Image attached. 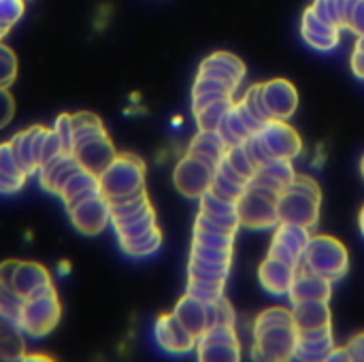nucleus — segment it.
<instances>
[{
	"instance_id": "473e14b6",
	"label": "nucleus",
	"mask_w": 364,
	"mask_h": 362,
	"mask_svg": "<svg viewBox=\"0 0 364 362\" xmlns=\"http://www.w3.org/2000/svg\"><path fill=\"white\" fill-rule=\"evenodd\" d=\"M226 160H228L230 166H232L239 175H243L247 181L254 179V175H256V171H258V164L252 160V156L247 154V149H245L243 143H241V145H235V147H228Z\"/></svg>"
},
{
	"instance_id": "7ed1b4c3",
	"label": "nucleus",
	"mask_w": 364,
	"mask_h": 362,
	"mask_svg": "<svg viewBox=\"0 0 364 362\" xmlns=\"http://www.w3.org/2000/svg\"><path fill=\"white\" fill-rule=\"evenodd\" d=\"M303 265L335 284L348 273L350 254L348 247L337 237L311 235V241L303 254Z\"/></svg>"
},
{
	"instance_id": "b1692460",
	"label": "nucleus",
	"mask_w": 364,
	"mask_h": 362,
	"mask_svg": "<svg viewBox=\"0 0 364 362\" xmlns=\"http://www.w3.org/2000/svg\"><path fill=\"white\" fill-rule=\"evenodd\" d=\"M96 194H102V192H100V181H98V177H96L94 173H90V171H85V169H79V171L66 181V186L62 188L60 198H62V203H64L66 209H68V207H73V205H77V203H81V201H85V198H92V196H96Z\"/></svg>"
},
{
	"instance_id": "9d476101",
	"label": "nucleus",
	"mask_w": 364,
	"mask_h": 362,
	"mask_svg": "<svg viewBox=\"0 0 364 362\" xmlns=\"http://www.w3.org/2000/svg\"><path fill=\"white\" fill-rule=\"evenodd\" d=\"M70 224L85 237H94L102 233L111 222V205L102 194H96L92 198H85L73 207L66 209Z\"/></svg>"
},
{
	"instance_id": "dca6fc26",
	"label": "nucleus",
	"mask_w": 364,
	"mask_h": 362,
	"mask_svg": "<svg viewBox=\"0 0 364 362\" xmlns=\"http://www.w3.org/2000/svg\"><path fill=\"white\" fill-rule=\"evenodd\" d=\"M296 271H299V267H292V265H286L282 260L267 256V260L258 269V280L269 294L288 297L292 290V284L296 280Z\"/></svg>"
},
{
	"instance_id": "c03bdc74",
	"label": "nucleus",
	"mask_w": 364,
	"mask_h": 362,
	"mask_svg": "<svg viewBox=\"0 0 364 362\" xmlns=\"http://www.w3.org/2000/svg\"><path fill=\"white\" fill-rule=\"evenodd\" d=\"M237 233H211V230H196L194 228V241L211 247H235Z\"/></svg>"
},
{
	"instance_id": "0e129e2a",
	"label": "nucleus",
	"mask_w": 364,
	"mask_h": 362,
	"mask_svg": "<svg viewBox=\"0 0 364 362\" xmlns=\"http://www.w3.org/2000/svg\"><path fill=\"white\" fill-rule=\"evenodd\" d=\"M360 230H363V235H364V207H363V211H360Z\"/></svg>"
},
{
	"instance_id": "9b49d317",
	"label": "nucleus",
	"mask_w": 364,
	"mask_h": 362,
	"mask_svg": "<svg viewBox=\"0 0 364 362\" xmlns=\"http://www.w3.org/2000/svg\"><path fill=\"white\" fill-rule=\"evenodd\" d=\"M156 341L168 354H188L196 350L198 339L177 320L175 314H164L156 322Z\"/></svg>"
},
{
	"instance_id": "09e8293b",
	"label": "nucleus",
	"mask_w": 364,
	"mask_h": 362,
	"mask_svg": "<svg viewBox=\"0 0 364 362\" xmlns=\"http://www.w3.org/2000/svg\"><path fill=\"white\" fill-rule=\"evenodd\" d=\"M53 130H55V132H58V137H60V143H62L64 154H73L75 139H73V119H70V115L62 113V115L55 119Z\"/></svg>"
},
{
	"instance_id": "c85d7f7f",
	"label": "nucleus",
	"mask_w": 364,
	"mask_h": 362,
	"mask_svg": "<svg viewBox=\"0 0 364 362\" xmlns=\"http://www.w3.org/2000/svg\"><path fill=\"white\" fill-rule=\"evenodd\" d=\"M218 134L222 137V141L226 143V147H235V145H241V143H245L247 139H250V128L243 124V119L239 117V113H237V109L232 107L228 113H226V117L220 122V126H218Z\"/></svg>"
},
{
	"instance_id": "4d7b16f0",
	"label": "nucleus",
	"mask_w": 364,
	"mask_h": 362,
	"mask_svg": "<svg viewBox=\"0 0 364 362\" xmlns=\"http://www.w3.org/2000/svg\"><path fill=\"white\" fill-rule=\"evenodd\" d=\"M352 32H356L358 36L364 34V0L356 2V9L352 13V19H350V26H348Z\"/></svg>"
},
{
	"instance_id": "423d86ee",
	"label": "nucleus",
	"mask_w": 364,
	"mask_h": 362,
	"mask_svg": "<svg viewBox=\"0 0 364 362\" xmlns=\"http://www.w3.org/2000/svg\"><path fill=\"white\" fill-rule=\"evenodd\" d=\"M320 207H322V194H314L296 186H290L279 194L277 201L279 222L316 228L320 220Z\"/></svg>"
},
{
	"instance_id": "5fc2aeb1",
	"label": "nucleus",
	"mask_w": 364,
	"mask_h": 362,
	"mask_svg": "<svg viewBox=\"0 0 364 362\" xmlns=\"http://www.w3.org/2000/svg\"><path fill=\"white\" fill-rule=\"evenodd\" d=\"M26 183V177H17V175H9L0 171V194L11 196L15 192H19Z\"/></svg>"
},
{
	"instance_id": "a19ab883",
	"label": "nucleus",
	"mask_w": 364,
	"mask_h": 362,
	"mask_svg": "<svg viewBox=\"0 0 364 362\" xmlns=\"http://www.w3.org/2000/svg\"><path fill=\"white\" fill-rule=\"evenodd\" d=\"M17 79V58L11 47L0 43V87H9Z\"/></svg>"
},
{
	"instance_id": "4c0bfd02",
	"label": "nucleus",
	"mask_w": 364,
	"mask_h": 362,
	"mask_svg": "<svg viewBox=\"0 0 364 362\" xmlns=\"http://www.w3.org/2000/svg\"><path fill=\"white\" fill-rule=\"evenodd\" d=\"M245 183H237V181H230V179H226L224 175H220L218 171H215V177H213V183H211V192L215 194V196H220V198H224V201H228V203H237L239 198H241V194L245 192Z\"/></svg>"
},
{
	"instance_id": "39448f33",
	"label": "nucleus",
	"mask_w": 364,
	"mask_h": 362,
	"mask_svg": "<svg viewBox=\"0 0 364 362\" xmlns=\"http://www.w3.org/2000/svg\"><path fill=\"white\" fill-rule=\"evenodd\" d=\"M60 316H62V305L58 292L28 297L19 314V326L26 335L38 339L49 335L58 326Z\"/></svg>"
},
{
	"instance_id": "6e6d98bb",
	"label": "nucleus",
	"mask_w": 364,
	"mask_h": 362,
	"mask_svg": "<svg viewBox=\"0 0 364 362\" xmlns=\"http://www.w3.org/2000/svg\"><path fill=\"white\" fill-rule=\"evenodd\" d=\"M346 350H348V354H350V361L364 362V333L354 335V337L348 341Z\"/></svg>"
},
{
	"instance_id": "603ef678",
	"label": "nucleus",
	"mask_w": 364,
	"mask_h": 362,
	"mask_svg": "<svg viewBox=\"0 0 364 362\" xmlns=\"http://www.w3.org/2000/svg\"><path fill=\"white\" fill-rule=\"evenodd\" d=\"M303 41L318 49V51H331L339 45V34H311V32H301Z\"/></svg>"
},
{
	"instance_id": "f03ea898",
	"label": "nucleus",
	"mask_w": 364,
	"mask_h": 362,
	"mask_svg": "<svg viewBox=\"0 0 364 362\" xmlns=\"http://www.w3.org/2000/svg\"><path fill=\"white\" fill-rule=\"evenodd\" d=\"M277 201L279 194L250 181L241 198L237 201V213L241 228L247 230H273L279 224V213H277Z\"/></svg>"
},
{
	"instance_id": "bb28decb",
	"label": "nucleus",
	"mask_w": 364,
	"mask_h": 362,
	"mask_svg": "<svg viewBox=\"0 0 364 362\" xmlns=\"http://www.w3.org/2000/svg\"><path fill=\"white\" fill-rule=\"evenodd\" d=\"M235 96H222V98H215L211 100L209 105L200 107L196 113H194V119H196V126L198 130H218L220 122L226 117V113L235 107Z\"/></svg>"
},
{
	"instance_id": "0eeeda50",
	"label": "nucleus",
	"mask_w": 364,
	"mask_h": 362,
	"mask_svg": "<svg viewBox=\"0 0 364 362\" xmlns=\"http://www.w3.org/2000/svg\"><path fill=\"white\" fill-rule=\"evenodd\" d=\"M215 166L190 154H186L173 171V183L177 192L186 198H200L211 188Z\"/></svg>"
},
{
	"instance_id": "3c124183",
	"label": "nucleus",
	"mask_w": 364,
	"mask_h": 362,
	"mask_svg": "<svg viewBox=\"0 0 364 362\" xmlns=\"http://www.w3.org/2000/svg\"><path fill=\"white\" fill-rule=\"evenodd\" d=\"M62 154H64V149H62L60 137H58V132H55L53 128H49V130H47V137H45V143H43L41 164H38V166L47 164L49 160H53V158H58V156H62Z\"/></svg>"
},
{
	"instance_id": "bf43d9fd",
	"label": "nucleus",
	"mask_w": 364,
	"mask_h": 362,
	"mask_svg": "<svg viewBox=\"0 0 364 362\" xmlns=\"http://www.w3.org/2000/svg\"><path fill=\"white\" fill-rule=\"evenodd\" d=\"M350 64H352V73H354L358 79H364V51H360V49H354Z\"/></svg>"
},
{
	"instance_id": "c756f323",
	"label": "nucleus",
	"mask_w": 364,
	"mask_h": 362,
	"mask_svg": "<svg viewBox=\"0 0 364 362\" xmlns=\"http://www.w3.org/2000/svg\"><path fill=\"white\" fill-rule=\"evenodd\" d=\"M273 237L279 239L282 243H286L288 247H292L294 252H299L303 256L307 245H309V241H311V228H305V226H299V224L279 222Z\"/></svg>"
},
{
	"instance_id": "a878e982",
	"label": "nucleus",
	"mask_w": 364,
	"mask_h": 362,
	"mask_svg": "<svg viewBox=\"0 0 364 362\" xmlns=\"http://www.w3.org/2000/svg\"><path fill=\"white\" fill-rule=\"evenodd\" d=\"M21 326L0 314V361L26 358V339Z\"/></svg>"
},
{
	"instance_id": "de8ad7c7",
	"label": "nucleus",
	"mask_w": 364,
	"mask_h": 362,
	"mask_svg": "<svg viewBox=\"0 0 364 362\" xmlns=\"http://www.w3.org/2000/svg\"><path fill=\"white\" fill-rule=\"evenodd\" d=\"M269 256L275 258V260H282V262H286V265H292V267H301V262H303V256H301L299 252H294L292 247H288L286 243H282V241L275 239V237H273V241H271Z\"/></svg>"
},
{
	"instance_id": "cd10ccee",
	"label": "nucleus",
	"mask_w": 364,
	"mask_h": 362,
	"mask_svg": "<svg viewBox=\"0 0 364 362\" xmlns=\"http://www.w3.org/2000/svg\"><path fill=\"white\" fill-rule=\"evenodd\" d=\"M162 245V233L158 226H154L151 230L132 237V239H119V247L124 250V254L132 256V258H147L151 254H156Z\"/></svg>"
},
{
	"instance_id": "7c9ffc66",
	"label": "nucleus",
	"mask_w": 364,
	"mask_h": 362,
	"mask_svg": "<svg viewBox=\"0 0 364 362\" xmlns=\"http://www.w3.org/2000/svg\"><path fill=\"white\" fill-rule=\"evenodd\" d=\"M230 273V265L226 262H211L198 256L190 254V265H188V277H196V280H218V282H226Z\"/></svg>"
},
{
	"instance_id": "e433bc0d",
	"label": "nucleus",
	"mask_w": 364,
	"mask_h": 362,
	"mask_svg": "<svg viewBox=\"0 0 364 362\" xmlns=\"http://www.w3.org/2000/svg\"><path fill=\"white\" fill-rule=\"evenodd\" d=\"M26 11L23 0H0V41L21 19Z\"/></svg>"
},
{
	"instance_id": "f257e3e1",
	"label": "nucleus",
	"mask_w": 364,
	"mask_h": 362,
	"mask_svg": "<svg viewBox=\"0 0 364 362\" xmlns=\"http://www.w3.org/2000/svg\"><path fill=\"white\" fill-rule=\"evenodd\" d=\"M98 181L100 192L109 203L132 198L145 192V164L134 154H117Z\"/></svg>"
},
{
	"instance_id": "393cba45",
	"label": "nucleus",
	"mask_w": 364,
	"mask_h": 362,
	"mask_svg": "<svg viewBox=\"0 0 364 362\" xmlns=\"http://www.w3.org/2000/svg\"><path fill=\"white\" fill-rule=\"evenodd\" d=\"M226 151H228V147L222 141V137L218 134V130H198L196 137L192 139L190 147H188L190 156L205 160L213 166L220 164V160L226 156Z\"/></svg>"
},
{
	"instance_id": "f8f14e48",
	"label": "nucleus",
	"mask_w": 364,
	"mask_h": 362,
	"mask_svg": "<svg viewBox=\"0 0 364 362\" xmlns=\"http://www.w3.org/2000/svg\"><path fill=\"white\" fill-rule=\"evenodd\" d=\"M262 98L271 119L288 122L299 107V92L288 79H271L262 83Z\"/></svg>"
},
{
	"instance_id": "f3484780",
	"label": "nucleus",
	"mask_w": 364,
	"mask_h": 362,
	"mask_svg": "<svg viewBox=\"0 0 364 362\" xmlns=\"http://www.w3.org/2000/svg\"><path fill=\"white\" fill-rule=\"evenodd\" d=\"M173 314L177 316V320H179L196 339H200V337L211 329L209 303H205V301H200V299H196V297H192V294H188V292L177 301Z\"/></svg>"
},
{
	"instance_id": "6e6552de",
	"label": "nucleus",
	"mask_w": 364,
	"mask_h": 362,
	"mask_svg": "<svg viewBox=\"0 0 364 362\" xmlns=\"http://www.w3.org/2000/svg\"><path fill=\"white\" fill-rule=\"evenodd\" d=\"M198 361L203 362H239L241 341L235 326H211L196 344Z\"/></svg>"
},
{
	"instance_id": "8fccbe9b",
	"label": "nucleus",
	"mask_w": 364,
	"mask_h": 362,
	"mask_svg": "<svg viewBox=\"0 0 364 362\" xmlns=\"http://www.w3.org/2000/svg\"><path fill=\"white\" fill-rule=\"evenodd\" d=\"M213 312H215V326L218 324H222V326L237 324V312L226 297H220L218 301H213Z\"/></svg>"
},
{
	"instance_id": "2eb2a0df",
	"label": "nucleus",
	"mask_w": 364,
	"mask_h": 362,
	"mask_svg": "<svg viewBox=\"0 0 364 362\" xmlns=\"http://www.w3.org/2000/svg\"><path fill=\"white\" fill-rule=\"evenodd\" d=\"M290 301L299 303V301H331L333 297V282L314 273L311 269H307L303 262L296 271V280L292 284L290 290Z\"/></svg>"
},
{
	"instance_id": "f704fd0d",
	"label": "nucleus",
	"mask_w": 364,
	"mask_h": 362,
	"mask_svg": "<svg viewBox=\"0 0 364 362\" xmlns=\"http://www.w3.org/2000/svg\"><path fill=\"white\" fill-rule=\"evenodd\" d=\"M70 119H73V139L75 141H81L85 137L105 132V126H102L100 117L94 115V113H75V115H70Z\"/></svg>"
},
{
	"instance_id": "a211bd4d",
	"label": "nucleus",
	"mask_w": 364,
	"mask_h": 362,
	"mask_svg": "<svg viewBox=\"0 0 364 362\" xmlns=\"http://www.w3.org/2000/svg\"><path fill=\"white\" fill-rule=\"evenodd\" d=\"M198 75H207V77H218L224 79L232 85H241L243 77H245V62L230 53V51H215L209 58L203 60Z\"/></svg>"
},
{
	"instance_id": "ddd939ff",
	"label": "nucleus",
	"mask_w": 364,
	"mask_h": 362,
	"mask_svg": "<svg viewBox=\"0 0 364 362\" xmlns=\"http://www.w3.org/2000/svg\"><path fill=\"white\" fill-rule=\"evenodd\" d=\"M273 158H288L294 160L301 151H303V139L301 134L284 119H271L269 124H264V128L260 130Z\"/></svg>"
},
{
	"instance_id": "20e7f679",
	"label": "nucleus",
	"mask_w": 364,
	"mask_h": 362,
	"mask_svg": "<svg viewBox=\"0 0 364 362\" xmlns=\"http://www.w3.org/2000/svg\"><path fill=\"white\" fill-rule=\"evenodd\" d=\"M296 346H299V329L294 322L254 329V358L258 361H294Z\"/></svg>"
},
{
	"instance_id": "37998d69",
	"label": "nucleus",
	"mask_w": 364,
	"mask_h": 362,
	"mask_svg": "<svg viewBox=\"0 0 364 362\" xmlns=\"http://www.w3.org/2000/svg\"><path fill=\"white\" fill-rule=\"evenodd\" d=\"M301 32H311V34H341V28L331 26L326 21H322L311 6L303 13V21H301Z\"/></svg>"
},
{
	"instance_id": "79ce46f5",
	"label": "nucleus",
	"mask_w": 364,
	"mask_h": 362,
	"mask_svg": "<svg viewBox=\"0 0 364 362\" xmlns=\"http://www.w3.org/2000/svg\"><path fill=\"white\" fill-rule=\"evenodd\" d=\"M243 145H245L247 154L252 156V160H254L258 166H262V164H267L269 160H273V154H271V149H269V145H267V141H264V137H262L260 130L254 132V134H250V139H247Z\"/></svg>"
},
{
	"instance_id": "4468645a",
	"label": "nucleus",
	"mask_w": 364,
	"mask_h": 362,
	"mask_svg": "<svg viewBox=\"0 0 364 362\" xmlns=\"http://www.w3.org/2000/svg\"><path fill=\"white\" fill-rule=\"evenodd\" d=\"M333 350H335L333 324L322 326V329H314V331H303V333H299V346H296V352H294V361H328Z\"/></svg>"
},
{
	"instance_id": "58836bf2",
	"label": "nucleus",
	"mask_w": 364,
	"mask_h": 362,
	"mask_svg": "<svg viewBox=\"0 0 364 362\" xmlns=\"http://www.w3.org/2000/svg\"><path fill=\"white\" fill-rule=\"evenodd\" d=\"M156 226V211L151 209L147 215L130 222V224H124V226H115V233H117V239H132V237H139L147 230H151Z\"/></svg>"
},
{
	"instance_id": "c9c22d12",
	"label": "nucleus",
	"mask_w": 364,
	"mask_h": 362,
	"mask_svg": "<svg viewBox=\"0 0 364 362\" xmlns=\"http://www.w3.org/2000/svg\"><path fill=\"white\" fill-rule=\"evenodd\" d=\"M23 297L17 294L11 286L6 284H0V314L15 320L19 324V314H21V307H23Z\"/></svg>"
},
{
	"instance_id": "680f3d73",
	"label": "nucleus",
	"mask_w": 364,
	"mask_h": 362,
	"mask_svg": "<svg viewBox=\"0 0 364 362\" xmlns=\"http://www.w3.org/2000/svg\"><path fill=\"white\" fill-rule=\"evenodd\" d=\"M328 361L331 362H350V354H348V350L346 348H335L333 352H331V356H328Z\"/></svg>"
},
{
	"instance_id": "ea45409f",
	"label": "nucleus",
	"mask_w": 364,
	"mask_h": 362,
	"mask_svg": "<svg viewBox=\"0 0 364 362\" xmlns=\"http://www.w3.org/2000/svg\"><path fill=\"white\" fill-rule=\"evenodd\" d=\"M232 254H235V247H211V245H203V243L192 241V256H198V258H205L211 262L232 265Z\"/></svg>"
},
{
	"instance_id": "aec40b11",
	"label": "nucleus",
	"mask_w": 364,
	"mask_h": 362,
	"mask_svg": "<svg viewBox=\"0 0 364 362\" xmlns=\"http://www.w3.org/2000/svg\"><path fill=\"white\" fill-rule=\"evenodd\" d=\"M294 177H296V171L292 166V160H288V158H273L267 164L258 166V171H256L252 181L260 183V186H264V188H269V190H273L277 194H282L286 188L292 186Z\"/></svg>"
},
{
	"instance_id": "1a4fd4ad",
	"label": "nucleus",
	"mask_w": 364,
	"mask_h": 362,
	"mask_svg": "<svg viewBox=\"0 0 364 362\" xmlns=\"http://www.w3.org/2000/svg\"><path fill=\"white\" fill-rule=\"evenodd\" d=\"M73 156L81 164V169H85V171L94 173L96 177H100L109 169V164L117 158V149L113 147V143H111V139H109V134L105 130V132L85 137L81 141H75Z\"/></svg>"
},
{
	"instance_id": "4be33fe9",
	"label": "nucleus",
	"mask_w": 364,
	"mask_h": 362,
	"mask_svg": "<svg viewBox=\"0 0 364 362\" xmlns=\"http://www.w3.org/2000/svg\"><path fill=\"white\" fill-rule=\"evenodd\" d=\"M292 316L299 333L314 331L333 324V314L328 301H299L292 303Z\"/></svg>"
},
{
	"instance_id": "13d9d810",
	"label": "nucleus",
	"mask_w": 364,
	"mask_h": 362,
	"mask_svg": "<svg viewBox=\"0 0 364 362\" xmlns=\"http://www.w3.org/2000/svg\"><path fill=\"white\" fill-rule=\"evenodd\" d=\"M17 262H19V260H4V262L0 265V284L11 286V280H13V273H15Z\"/></svg>"
},
{
	"instance_id": "864d4df0",
	"label": "nucleus",
	"mask_w": 364,
	"mask_h": 362,
	"mask_svg": "<svg viewBox=\"0 0 364 362\" xmlns=\"http://www.w3.org/2000/svg\"><path fill=\"white\" fill-rule=\"evenodd\" d=\"M15 115V98L9 87H0V130L9 126Z\"/></svg>"
},
{
	"instance_id": "6ab92c4d",
	"label": "nucleus",
	"mask_w": 364,
	"mask_h": 362,
	"mask_svg": "<svg viewBox=\"0 0 364 362\" xmlns=\"http://www.w3.org/2000/svg\"><path fill=\"white\" fill-rule=\"evenodd\" d=\"M81 169V164L75 160L73 154H62L53 160H49L47 164L38 166V179H41V186L45 190H49L51 194L60 196L62 188L66 186V181Z\"/></svg>"
},
{
	"instance_id": "a18cd8bd",
	"label": "nucleus",
	"mask_w": 364,
	"mask_h": 362,
	"mask_svg": "<svg viewBox=\"0 0 364 362\" xmlns=\"http://www.w3.org/2000/svg\"><path fill=\"white\" fill-rule=\"evenodd\" d=\"M0 171L2 173H9V175H17V177H26L28 179V173L23 171V166L19 164L17 156L13 154L11 143H0Z\"/></svg>"
},
{
	"instance_id": "e2e57ef3",
	"label": "nucleus",
	"mask_w": 364,
	"mask_h": 362,
	"mask_svg": "<svg viewBox=\"0 0 364 362\" xmlns=\"http://www.w3.org/2000/svg\"><path fill=\"white\" fill-rule=\"evenodd\" d=\"M356 49H360V51H364V34H360V36H358V43H356Z\"/></svg>"
},
{
	"instance_id": "5701e85b",
	"label": "nucleus",
	"mask_w": 364,
	"mask_h": 362,
	"mask_svg": "<svg viewBox=\"0 0 364 362\" xmlns=\"http://www.w3.org/2000/svg\"><path fill=\"white\" fill-rule=\"evenodd\" d=\"M200 207L198 213H203L205 218H209L211 222L230 228V230H239L241 222H239V213H237V203H228L220 196H215L211 190H207L200 198H198Z\"/></svg>"
},
{
	"instance_id": "72a5a7b5",
	"label": "nucleus",
	"mask_w": 364,
	"mask_h": 362,
	"mask_svg": "<svg viewBox=\"0 0 364 362\" xmlns=\"http://www.w3.org/2000/svg\"><path fill=\"white\" fill-rule=\"evenodd\" d=\"M241 102H243V107H245L258 122H262V124H269V122H271V113H269V109H267V105H264V98H262V83H254V85L245 92V96L241 98Z\"/></svg>"
},
{
	"instance_id": "052dcab7",
	"label": "nucleus",
	"mask_w": 364,
	"mask_h": 362,
	"mask_svg": "<svg viewBox=\"0 0 364 362\" xmlns=\"http://www.w3.org/2000/svg\"><path fill=\"white\" fill-rule=\"evenodd\" d=\"M356 2H358V0H346V4H343V15H341L343 28L350 26V19H352V13H354V9H356Z\"/></svg>"
},
{
	"instance_id": "2f4dec72",
	"label": "nucleus",
	"mask_w": 364,
	"mask_h": 362,
	"mask_svg": "<svg viewBox=\"0 0 364 362\" xmlns=\"http://www.w3.org/2000/svg\"><path fill=\"white\" fill-rule=\"evenodd\" d=\"M224 288H226V282L188 277V290L186 292L205 301V303H211V301H218L220 297H224Z\"/></svg>"
},
{
	"instance_id": "49530a36",
	"label": "nucleus",
	"mask_w": 364,
	"mask_h": 362,
	"mask_svg": "<svg viewBox=\"0 0 364 362\" xmlns=\"http://www.w3.org/2000/svg\"><path fill=\"white\" fill-rule=\"evenodd\" d=\"M311 11L326 23L341 28V17H339V9H337V0H314ZM343 30V28H341Z\"/></svg>"
},
{
	"instance_id": "69168bd1",
	"label": "nucleus",
	"mask_w": 364,
	"mask_h": 362,
	"mask_svg": "<svg viewBox=\"0 0 364 362\" xmlns=\"http://www.w3.org/2000/svg\"><path fill=\"white\" fill-rule=\"evenodd\" d=\"M360 171H363V177H364V156H363V160H360Z\"/></svg>"
},
{
	"instance_id": "412c9836",
	"label": "nucleus",
	"mask_w": 364,
	"mask_h": 362,
	"mask_svg": "<svg viewBox=\"0 0 364 362\" xmlns=\"http://www.w3.org/2000/svg\"><path fill=\"white\" fill-rule=\"evenodd\" d=\"M51 284V275L49 271L38 265V262H30V260H19L11 280V288L21 294L23 299L32 297L36 290H41L43 286Z\"/></svg>"
}]
</instances>
